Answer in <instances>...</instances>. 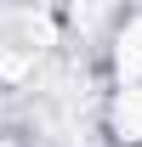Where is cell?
Instances as JSON below:
<instances>
[{"mask_svg": "<svg viewBox=\"0 0 142 147\" xmlns=\"http://www.w3.org/2000/svg\"><path fill=\"white\" fill-rule=\"evenodd\" d=\"M108 125L119 142H142V79L114 91V108H108Z\"/></svg>", "mask_w": 142, "mask_h": 147, "instance_id": "6da1fadb", "label": "cell"}, {"mask_svg": "<svg viewBox=\"0 0 142 147\" xmlns=\"http://www.w3.org/2000/svg\"><path fill=\"white\" fill-rule=\"evenodd\" d=\"M114 74H119V85H131V79H142V11L119 28V40H114Z\"/></svg>", "mask_w": 142, "mask_h": 147, "instance_id": "7a4b0ae2", "label": "cell"}, {"mask_svg": "<svg viewBox=\"0 0 142 147\" xmlns=\"http://www.w3.org/2000/svg\"><path fill=\"white\" fill-rule=\"evenodd\" d=\"M119 6L125 0H74V23H80V28H97V23H108Z\"/></svg>", "mask_w": 142, "mask_h": 147, "instance_id": "3957f363", "label": "cell"}, {"mask_svg": "<svg viewBox=\"0 0 142 147\" xmlns=\"http://www.w3.org/2000/svg\"><path fill=\"white\" fill-rule=\"evenodd\" d=\"M23 6H34V0H23Z\"/></svg>", "mask_w": 142, "mask_h": 147, "instance_id": "277c9868", "label": "cell"}]
</instances>
